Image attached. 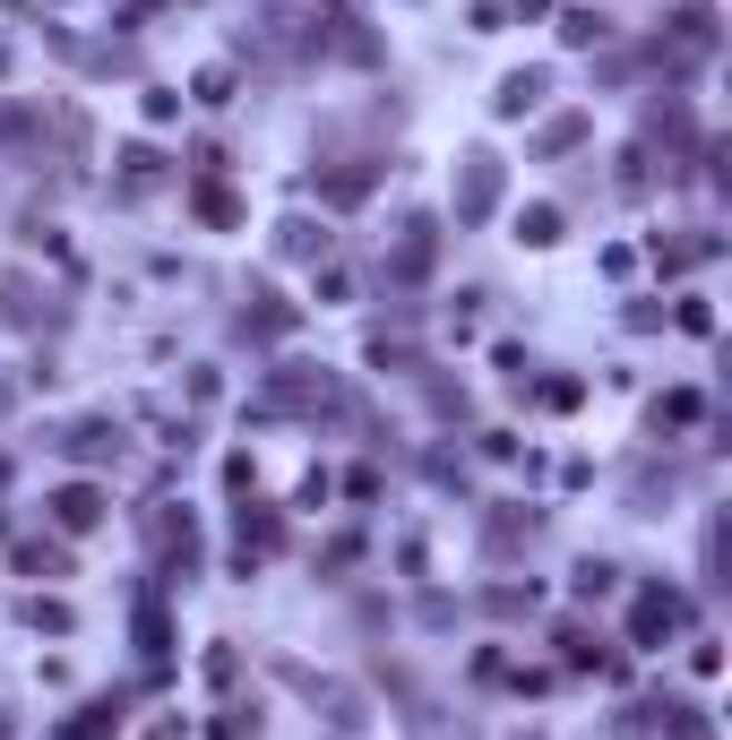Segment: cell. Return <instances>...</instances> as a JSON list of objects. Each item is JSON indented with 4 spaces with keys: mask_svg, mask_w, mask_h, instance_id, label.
I'll return each instance as SVG.
<instances>
[{
    "mask_svg": "<svg viewBox=\"0 0 732 740\" xmlns=\"http://www.w3.org/2000/svg\"><path fill=\"white\" fill-rule=\"evenodd\" d=\"M534 96H543V78H508L499 87V112H534Z\"/></svg>",
    "mask_w": 732,
    "mask_h": 740,
    "instance_id": "cell-4",
    "label": "cell"
},
{
    "mask_svg": "<svg viewBox=\"0 0 732 740\" xmlns=\"http://www.w3.org/2000/svg\"><path fill=\"white\" fill-rule=\"evenodd\" d=\"M52 509H61V525H69V534H87V525H96V516H103V500H96V491H87V483H69L61 500H52Z\"/></svg>",
    "mask_w": 732,
    "mask_h": 740,
    "instance_id": "cell-1",
    "label": "cell"
},
{
    "mask_svg": "<svg viewBox=\"0 0 732 740\" xmlns=\"http://www.w3.org/2000/svg\"><path fill=\"white\" fill-rule=\"evenodd\" d=\"M492 190H499V172L474 156V172H466V216H483V207H492Z\"/></svg>",
    "mask_w": 732,
    "mask_h": 740,
    "instance_id": "cell-2",
    "label": "cell"
},
{
    "mask_svg": "<svg viewBox=\"0 0 732 740\" xmlns=\"http://www.w3.org/2000/svg\"><path fill=\"white\" fill-rule=\"evenodd\" d=\"M672 629V594H646V603H637V638H664Z\"/></svg>",
    "mask_w": 732,
    "mask_h": 740,
    "instance_id": "cell-3",
    "label": "cell"
}]
</instances>
